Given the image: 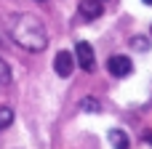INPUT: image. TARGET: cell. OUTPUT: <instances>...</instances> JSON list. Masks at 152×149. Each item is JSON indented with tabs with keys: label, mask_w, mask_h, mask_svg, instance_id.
<instances>
[{
	"label": "cell",
	"mask_w": 152,
	"mask_h": 149,
	"mask_svg": "<svg viewBox=\"0 0 152 149\" xmlns=\"http://www.w3.org/2000/svg\"><path fill=\"white\" fill-rule=\"evenodd\" d=\"M11 35H13V40H16L21 48L35 51V53L43 51V48L48 45L45 27L40 24V19H35V16H29V13H21V16L13 19V24H11Z\"/></svg>",
	"instance_id": "6da1fadb"
},
{
	"label": "cell",
	"mask_w": 152,
	"mask_h": 149,
	"mask_svg": "<svg viewBox=\"0 0 152 149\" xmlns=\"http://www.w3.org/2000/svg\"><path fill=\"white\" fill-rule=\"evenodd\" d=\"M75 61L80 64V69H86V72H94V67H96L94 48H91L88 43H77V45H75Z\"/></svg>",
	"instance_id": "7a4b0ae2"
},
{
	"label": "cell",
	"mask_w": 152,
	"mask_h": 149,
	"mask_svg": "<svg viewBox=\"0 0 152 149\" xmlns=\"http://www.w3.org/2000/svg\"><path fill=\"white\" fill-rule=\"evenodd\" d=\"M75 53H69V51H59L56 53V59H53V69H56V75L59 77H69L72 75V69H75Z\"/></svg>",
	"instance_id": "3957f363"
},
{
	"label": "cell",
	"mask_w": 152,
	"mask_h": 149,
	"mask_svg": "<svg viewBox=\"0 0 152 149\" xmlns=\"http://www.w3.org/2000/svg\"><path fill=\"white\" fill-rule=\"evenodd\" d=\"M131 69H134V64L128 56H110L107 59V72L115 77H126V75H131Z\"/></svg>",
	"instance_id": "277c9868"
},
{
	"label": "cell",
	"mask_w": 152,
	"mask_h": 149,
	"mask_svg": "<svg viewBox=\"0 0 152 149\" xmlns=\"http://www.w3.org/2000/svg\"><path fill=\"white\" fill-rule=\"evenodd\" d=\"M102 0H83L80 3V13L86 16V19H99L102 16Z\"/></svg>",
	"instance_id": "5b68a950"
},
{
	"label": "cell",
	"mask_w": 152,
	"mask_h": 149,
	"mask_svg": "<svg viewBox=\"0 0 152 149\" xmlns=\"http://www.w3.org/2000/svg\"><path fill=\"white\" fill-rule=\"evenodd\" d=\"M107 139H110V144L115 149H128V136H126L123 131H118V128H112V131L107 133Z\"/></svg>",
	"instance_id": "8992f818"
},
{
	"label": "cell",
	"mask_w": 152,
	"mask_h": 149,
	"mask_svg": "<svg viewBox=\"0 0 152 149\" xmlns=\"http://www.w3.org/2000/svg\"><path fill=\"white\" fill-rule=\"evenodd\" d=\"M11 120H13V112L8 107H0V125L5 128V125H11Z\"/></svg>",
	"instance_id": "52a82bcc"
},
{
	"label": "cell",
	"mask_w": 152,
	"mask_h": 149,
	"mask_svg": "<svg viewBox=\"0 0 152 149\" xmlns=\"http://www.w3.org/2000/svg\"><path fill=\"white\" fill-rule=\"evenodd\" d=\"M11 80V72H8V64L0 61V83H8Z\"/></svg>",
	"instance_id": "ba28073f"
},
{
	"label": "cell",
	"mask_w": 152,
	"mask_h": 149,
	"mask_svg": "<svg viewBox=\"0 0 152 149\" xmlns=\"http://www.w3.org/2000/svg\"><path fill=\"white\" fill-rule=\"evenodd\" d=\"M83 109H86V112H88V109H91V112H99V104H96V99H86V101H83Z\"/></svg>",
	"instance_id": "9c48e42d"
},
{
	"label": "cell",
	"mask_w": 152,
	"mask_h": 149,
	"mask_svg": "<svg viewBox=\"0 0 152 149\" xmlns=\"http://www.w3.org/2000/svg\"><path fill=\"white\" fill-rule=\"evenodd\" d=\"M144 141H147V144H152V133H147V136H144Z\"/></svg>",
	"instance_id": "30bf717a"
},
{
	"label": "cell",
	"mask_w": 152,
	"mask_h": 149,
	"mask_svg": "<svg viewBox=\"0 0 152 149\" xmlns=\"http://www.w3.org/2000/svg\"><path fill=\"white\" fill-rule=\"evenodd\" d=\"M144 3H147V5H152V0H144Z\"/></svg>",
	"instance_id": "8fae6325"
}]
</instances>
